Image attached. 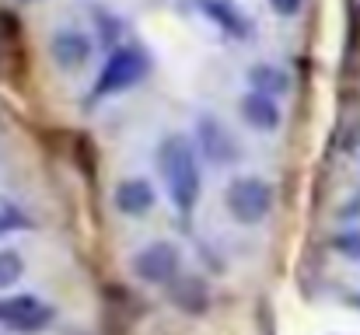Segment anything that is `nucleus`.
Wrapping results in <instances>:
<instances>
[{
  "mask_svg": "<svg viewBox=\"0 0 360 335\" xmlns=\"http://www.w3.org/2000/svg\"><path fill=\"white\" fill-rule=\"evenodd\" d=\"M154 161H158L165 196L172 199V206L182 217H189L203 199V157H200L193 136L189 133H165Z\"/></svg>",
  "mask_w": 360,
  "mask_h": 335,
  "instance_id": "obj_1",
  "label": "nucleus"
},
{
  "mask_svg": "<svg viewBox=\"0 0 360 335\" xmlns=\"http://www.w3.org/2000/svg\"><path fill=\"white\" fill-rule=\"evenodd\" d=\"M224 214L238 227H262L276 210V189L262 175H235L224 185Z\"/></svg>",
  "mask_w": 360,
  "mask_h": 335,
  "instance_id": "obj_2",
  "label": "nucleus"
},
{
  "mask_svg": "<svg viewBox=\"0 0 360 335\" xmlns=\"http://www.w3.org/2000/svg\"><path fill=\"white\" fill-rule=\"evenodd\" d=\"M186 272V251L172 237H154L129 255V276L143 287H172Z\"/></svg>",
  "mask_w": 360,
  "mask_h": 335,
  "instance_id": "obj_3",
  "label": "nucleus"
},
{
  "mask_svg": "<svg viewBox=\"0 0 360 335\" xmlns=\"http://www.w3.org/2000/svg\"><path fill=\"white\" fill-rule=\"evenodd\" d=\"M147 70H150L147 49H140V46H116L105 56V63H102V70L95 77V98H112V95H122V91L136 88L147 77Z\"/></svg>",
  "mask_w": 360,
  "mask_h": 335,
  "instance_id": "obj_4",
  "label": "nucleus"
},
{
  "mask_svg": "<svg viewBox=\"0 0 360 335\" xmlns=\"http://www.w3.org/2000/svg\"><path fill=\"white\" fill-rule=\"evenodd\" d=\"M193 143L200 150L203 161H210L214 168H235L241 161V143L238 136L228 129L224 119H217L214 112H200L193 119Z\"/></svg>",
  "mask_w": 360,
  "mask_h": 335,
  "instance_id": "obj_5",
  "label": "nucleus"
},
{
  "mask_svg": "<svg viewBox=\"0 0 360 335\" xmlns=\"http://www.w3.org/2000/svg\"><path fill=\"white\" fill-rule=\"evenodd\" d=\"M56 308L39 294H4L0 297V329L18 335H35L49 329Z\"/></svg>",
  "mask_w": 360,
  "mask_h": 335,
  "instance_id": "obj_6",
  "label": "nucleus"
},
{
  "mask_svg": "<svg viewBox=\"0 0 360 335\" xmlns=\"http://www.w3.org/2000/svg\"><path fill=\"white\" fill-rule=\"evenodd\" d=\"M91 56H95V39H91L88 32L67 25V28H56V32L49 35V60H53L56 70H63V74H81V70L91 63Z\"/></svg>",
  "mask_w": 360,
  "mask_h": 335,
  "instance_id": "obj_7",
  "label": "nucleus"
},
{
  "mask_svg": "<svg viewBox=\"0 0 360 335\" xmlns=\"http://www.w3.org/2000/svg\"><path fill=\"white\" fill-rule=\"evenodd\" d=\"M158 185L143 175H126L112 185V206L126 221H143L158 210Z\"/></svg>",
  "mask_w": 360,
  "mask_h": 335,
  "instance_id": "obj_8",
  "label": "nucleus"
},
{
  "mask_svg": "<svg viewBox=\"0 0 360 335\" xmlns=\"http://www.w3.org/2000/svg\"><path fill=\"white\" fill-rule=\"evenodd\" d=\"M196 7L203 11V18H207L221 35H228V39H235V42L252 39V21H248V14L241 11L235 0H196Z\"/></svg>",
  "mask_w": 360,
  "mask_h": 335,
  "instance_id": "obj_9",
  "label": "nucleus"
},
{
  "mask_svg": "<svg viewBox=\"0 0 360 335\" xmlns=\"http://www.w3.org/2000/svg\"><path fill=\"white\" fill-rule=\"evenodd\" d=\"M238 115L241 122L255 133H276L280 122H283V112L276 105V98L269 95H259V91H245L238 102Z\"/></svg>",
  "mask_w": 360,
  "mask_h": 335,
  "instance_id": "obj_10",
  "label": "nucleus"
},
{
  "mask_svg": "<svg viewBox=\"0 0 360 335\" xmlns=\"http://www.w3.org/2000/svg\"><path fill=\"white\" fill-rule=\"evenodd\" d=\"M245 77H248V91H259L269 98H280L290 91V74L276 63H252Z\"/></svg>",
  "mask_w": 360,
  "mask_h": 335,
  "instance_id": "obj_11",
  "label": "nucleus"
},
{
  "mask_svg": "<svg viewBox=\"0 0 360 335\" xmlns=\"http://www.w3.org/2000/svg\"><path fill=\"white\" fill-rule=\"evenodd\" d=\"M172 290H175V304H179L186 315H203L207 304H210V290H207V283L196 280V276H186V272H182V276L172 283Z\"/></svg>",
  "mask_w": 360,
  "mask_h": 335,
  "instance_id": "obj_12",
  "label": "nucleus"
},
{
  "mask_svg": "<svg viewBox=\"0 0 360 335\" xmlns=\"http://www.w3.org/2000/svg\"><path fill=\"white\" fill-rule=\"evenodd\" d=\"M28 272V262L21 255V248L14 244H0V294H11Z\"/></svg>",
  "mask_w": 360,
  "mask_h": 335,
  "instance_id": "obj_13",
  "label": "nucleus"
},
{
  "mask_svg": "<svg viewBox=\"0 0 360 335\" xmlns=\"http://www.w3.org/2000/svg\"><path fill=\"white\" fill-rule=\"evenodd\" d=\"M333 251L347 262L360 265V227H343L333 234Z\"/></svg>",
  "mask_w": 360,
  "mask_h": 335,
  "instance_id": "obj_14",
  "label": "nucleus"
},
{
  "mask_svg": "<svg viewBox=\"0 0 360 335\" xmlns=\"http://www.w3.org/2000/svg\"><path fill=\"white\" fill-rule=\"evenodd\" d=\"M25 227H28L25 210L14 206L11 199H0V241H4L7 234H14V230H25Z\"/></svg>",
  "mask_w": 360,
  "mask_h": 335,
  "instance_id": "obj_15",
  "label": "nucleus"
},
{
  "mask_svg": "<svg viewBox=\"0 0 360 335\" xmlns=\"http://www.w3.org/2000/svg\"><path fill=\"white\" fill-rule=\"evenodd\" d=\"M269 7H273L276 18H297L301 7H304V0H269Z\"/></svg>",
  "mask_w": 360,
  "mask_h": 335,
  "instance_id": "obj_16",
  "label": "nucleus"
},
{
  "mask_svg": "<svg viewBox=\"0 0 360 335\" xmlns=\"http://www.w3.org/2000/svg\"><path fill=\"white\" fill-rule=\"evenodd\" d=\"M18 4H39V0H18Z\"/></svg>",
  "mask_w": 360,
  "mask_h": 335,
  "instance_id": "obj_17",
  "label": "nucleus"
}]
</instances>
